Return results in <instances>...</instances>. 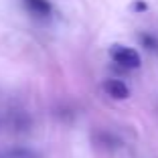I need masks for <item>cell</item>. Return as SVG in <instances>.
Segmentation results:
<instances>
[{
  "label": "cell",
  "instance_id": "1",
  "mask_svg": "<svg viewBox=\"0 0 158 158\" xmlns=\"http://www.w3.org/2000/svg\"><path fill=\"white\" fill-rule=\"evenodd\" d=\"M110 57H112L116 63H120L122 67H126V69H136V67H140L138 51H134V49H130V47L114 45L112 49H110Z\"/></svg>",
  "mask_w": 158,
  "mask_h": 158
},
{
  "label": "cell",
  "instance_id": "2",
  "mask_svg": "<svg viewBox=\"0 0 158 158\" xmlns=\"http://www.w3.org/2000/svg\"><path fill=\"white\" fill-rule=\"evenodd\" d=\"M103 89H106V93L112 95L114 99H126L130 95L128 85H126L124 81H120V79H107L106 83H103Z\"/></svg>",
  "mask_w": 158,
  "mask_h": 158
},
{
  "label": "cell",
  "instance_id": "3",
  "mask_svg": "<svg viewBox=\"0 0 158 158\" xmlns=\"http://www.w3.org/2000/svg\"><path fill=\"white\" fill-rule=\"evenodd\" d=\"M24 8L35 16H49L51 14L49 0H24Z\"/></svg>",
  "mask_w": 158,
  "mask_h": 158
},
{
  "label": "cell",
  "instance_id": "4",
  "mask_svg": "<svg viewBox=\"0 0 158 158\" xmlns=\"http://www.w3.org/2000/svg\"><path fill=\"white\" fill-rule=\"evenodd\" d=\"M132 10H146V4L144 2H134V4H132Z\"/></svg>",
  "mask_w": 158,
  "mask_h": 158
}]
</instances>
